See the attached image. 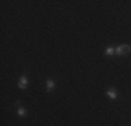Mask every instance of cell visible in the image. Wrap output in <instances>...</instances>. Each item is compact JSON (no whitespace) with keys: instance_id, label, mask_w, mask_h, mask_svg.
I'll list each match as a JSON object with an SVG mask.
<instances>
[{"instance_id":"cell-6","label":"cell","mask_w":131,"mask_h":126,"mask_svg":"<svg viewBox=\"0 0 131 126\" xmlns=\"http://www.w3.org/2000/svg\"><path fill=\"white\" fill-rule=\"evenodd\" d=\"M17 115L20 116V118H25V116L28 115V111L25 108H23V106H18V109H17Z\"/></svg>"},{"instance_id":"cell-4","label":"cell","mask_w":131,"mask_h":126,"mask_svg":"<svg viewBox=\"0 0 131 126\" xmlns=\"http://www.w3.org/2000/svg\"><path fill=\"white\" fill-rule=\"evenodd\" d=\"M54 86H56V83H54L53 78H50V77L46 78V91H48V93H50L53 88H54Z\"/></svg>"},{"instance_id":"cell-3","label":"cell","mask_w":131,"mask_h":126,"mask_svg":"<svg viewBox=\"0 0 131 126\" xmlns=\"http://www.w3.org/2000/svg\"><path fill=\"white\" fill-rule=\"evenodd\" d=\"M106 95H107L110 100H117L118 94H117V90H116V88H114V87H110V88H107V90H106Z\"/></svg>"},{"instance_id":"cell-2","label":"cell","mask_w":131,"mask_h":126,"mask_svg":"<svg viewBox=\"0 0 131 126\" xmlns=\"http://www.w3.org/2000/svg\"><path fill=\"white\" fill-rule=\"evenodd\" d=\"M27 87H28V77H27V74H23L20 77V80H18V88L25 90Z\"/></svg>"},{"instance_id":"cell-5","label":"cell","mask_w":131,"mask_h":126,"mask_svg":"<svg viewBox=\"0 0 131 126\" xmlns=\"http://www.w3.org/2000/svg\"><path fill=\"white\" fill-rule=\"evenodd\" d=\"M114 52H116V46H112V45L106 46V49H105V55L106 56H113Z\"/></svg>"},{"instance_id":"cell-1","label":"cell","mask_w":131,"mask_h":126,"mask_svg":"<svg viewBox=\"0 0 131 126\" xmlns=\"http://www.w3.org/2000/svg\"><path fill=\"white\" fill-rule=\"evenodd\" d=\"M128 53H131V46L130 45L123 43V45L116 46V52H114V55H116V56H127Z\"/></svg>"}]
</instances>
